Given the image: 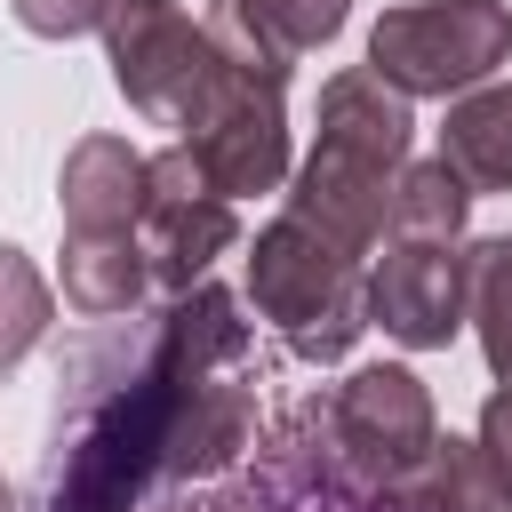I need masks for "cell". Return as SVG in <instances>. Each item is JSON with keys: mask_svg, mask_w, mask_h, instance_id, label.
Instances as JSON below:
<instances>
[{"mask_svg": "<svg viewBox=\"0 0 512 512\" xmlns=\"http://www.w3.org/2000/svg\"><path fill=\"white\" fill-rule=\"evenodd\" d=\"M248 296L256 312L288 336L296 360H344L352 336L368 328V272L360 248L328 240L304 216H272L248 248Z\"/></svg>", "mask_w": 512, "mask_h": 512, "instance_id": "6da1fadb", "label": "cell"}, {"mask_svg": "<svg viewBox=\"0 0 512 512\" xmlns=\"http://www.w3.org/2000/svg\"><path fill=\"white\" fill-rule=\"evenodd\" d=\"M512 64V8L504 0H408L384 8L368 32V72H384L408 104L416 96H464Z\"/></svg>", "mask_w": 512, "mask_h": 512, "instance_id": "7a4b0ae2", "label": "cell"}, {"mask_svg": "<svg viewBox=\"0 0 512 512\" xmlns=\"http://www.w3.org/2000/svg\"><path fill=\"white\" fill-rule=\"evenodd\" d=\"M104 56L120 96L160 128H192L224 80L208 24H192L176 0H104Z\"/></svg>", "mask_w": 512, "mask_h": 512, "instance_id": "3957f363", "label": "cell"}, {"mask_svg": "<svg viewBox=\"0 0 512 512\" xmlns=\"http://www.w3.org/2000/svg\"><path fill=\"white\" fill-rule=\"evenodd\" d=\"M328 432H336L344 464H352L368 488L400 496L408 472L432 456L440 416H432L424 376H408V368H360V376L336 384V400H328Z\"/></svg>", "mask_w": 512, "mask_h": 512, "instance_id": "277c9868", "label": "cell"}, {"mask_svg": "<svg viewBox=\"0 0 512 512\" xmlns=\"http://www.w3.org/2000/svg\"><path fill=\"white\" fill-rule=\"evenodd\" d=\"M136 240H144L152 280H160V288H176V296H184V288H192V280H200L232 240H240V216H232V200L208 184V168H200V152H192V144L152 152Z\"/></svg>", "mask_w": 512, "mask_h": 512, "instance_id": "5b68a950", "label": "cell"}, {"mask_svg": "<svg viewBox=\"0 0 512 512\" xmlns=\"http://www.w3.org/2000/svg\"><path fill=\"white\" fill-rule=\"evenodd\" d=\"M184 144L200 152V168H208V184H216L224 200L280 192V176H288V112H280V88L240 80V72L224 64V80H216V96L200 104V120L184 128Z\"/></svg>", "mask_w": 512, "mask_h": 512, "instance_id": "8992f818", "label": "cell"}, {"mask_svg": "<svg viewBox=\"0 0 512 512\" xmlns=\"http://www.w3.org/2000/svg\"><path fill=\"white\" fill-rule=\"evenodd\" d=\"M464 240H392L368 272V328H384L408 352H440L464 328Z\"/></svg>", "mask_w": 512, "mask_h": 512, "instance_id": "52a82bcc", "label": "cell"}, {"mask_svg": "<svg viewBox=\"0 0 512 512\" xmlns=\"http://www.w3.org/2000/svg\"><path fill=\"white\" fill-rule=\"evenodd\" d=\"M392 176L400 168H384V160H368V152H352V144H328V136H312V152H304V168H296V192H288V216H304V224H320L328 240H344V248H376L384 240V224H392Z\"/></svg>", "mask_w": 512, "mask_h": 512, "instance_id": "ba28073f", "label": "cell"}, {"mask_svg": "<svg viewBox=\"0 0 512 512\" xmlns=\"http://www.w3.org/2000/svg\"><path fill=\"white\" fill-rule=\"evenodd\" d=\"M144 176H152V160H144L128 136H80V144L64 152V176H56L64 232H136V216H144Z\"/></svg>", "mask_w": 512, "mask_h": 512, "instance_id": "9c48e42d", "label": "cell"}, {"mask_svg": "<svg viewBox=\"0 0 512 512\" xmlns=\"http://www.w3.org/2000/svg\"><path fill=\"white\" fill-rule=\"evenodd\" d=\"M440 160L464 176V192H512V80H480L448 96L440 120Z\"/></svg>", "mask_w": 512, "mask_h": 512, "instance_id": "30bf717a", "label": "cell"}, {"mask_svg": "<svg viewBox=\"0 0 512 512\" xmlns=\"http://www.w3.org/2000/svg\"><path fill=\"white\" fill-rule=\"evenodd\" d=\"M64 304L88 312V320H112L144 296L152 264H144V240L136 232H64Z\"/></svg>", "mask_w": 512, "mask_h": 512, "instance_id": "8fae6325", "label": "cell"}, {"mask_svg": "<svg viewBox=\"0 0 512 512\" xmlns=\"http://www.w3.org/2000/svg\"><path fill=\"white\" fill-rule=\"evenodd\" d=\"M400 512H512V504H504L480 440H456V432H448V440H432V456L408 472Z\"/></svg>", "mask_w": 512, "mask_h": 512, "instance_id": "7c38bea8", "label": "cell"}, {"mask_svg": "<svg viewBox=\"0 0 512 512\" xmlns=\"http://www.w3.org/2000/svg\"><path fill=\"white\" fill-rule=\"evenodd\" d=\"M208 40H216V56L240 72V80H264V88H288V72H296V40L280 32V16H272V0H208Z\"/></svg>", "mask_w": 512, "mask_h": 512, "instance_id": "4fadbf2b", "label": "cell"}, {"mask_svg": "<svg viewBox=\"0 0 512 512\" xmlns=\"http://www.w3.org/2000/svg\"><path fill=\"white\" fill-rule=\"evenodd\" d=\"M464 216H472V192L448 160H416L392 176V240H464Z\"/></svg>", "mask_w": 512, "mask_h": 512, "instance_id": "5bb4252c", "label": "cell"}, {"mask_svg": "<svg viewBox=\"0 0 512 512\" xmlns=\"http://www.w3.org/2000/svg\"><path fill=\"white\" fill-rule=\"evenodd\" d=\"M464 312L480 328V352H488L496 384H512V232L472 240V256H464Z\"/></svg>", "mask_w": 512, "mask_h": 512, "instance_id": "9a60e30c", "label": "cell"}, {"mask_svg": "<svg viewBox=\"0 0 512 512\" xmlns=\"http://www.w3.org/2000/svg\"><path fill=\"white\" fill-rule=\"evenodd\" d=\"M48 320H56V304H48V280H40V264L24 256V248H8L0 240V376L48 336Z\"/></svg>", "mask_w": 512, "mask_h": 512, "instance_id": "2e32d148", "label": "cell"}, {"mask_svg": "<svg viewBox=\"0 0 512 512\" xmlns=\"http://www.w3.org/2000/svg\"><path fill=\"white\" fill-rule=\"evenodd\" d=\"M16 24L32 40H80V32H104V0H8Z\"/></svg>", "mask_w": 512, "mask_h": 512, "instance_id": "e0dca14e", "label": "cell"}, {"mask_svg": "<svg viewBox=\"0 0 512 512\" xmlns=\"http://www.w3.org/2000/svg\"><path fill=\"white\" fill-rule=\"evenodd\" d=\"M272 16H280V32H288V40H296V56H304V48H320V40H336V32H344L352 0H272Z\"/></svg>", "mask_w": 512, "mask_h": 512, "instance_id": "ac0fdd59", "label": "cell"}, {"mask_svg": "<svg viewBox=\"0 0 512 512\" xmlns=\"http://www.w3.org/2000/svg\"><path fill=\"white\" fill-rule=\"evenodd\" d=\"M480 456H488V472H496V488L512 504V384H496L488 408H480Z\"/></svg>", "mask_w": 512, "mask_h": 512, "instance_id": "d6986e66", "label": "cell"}, {"mask_svg": "<svg viewBox=\"0 0 512 512\" xmlns=\"http://www.w3.org/2000/svg\"><path fill=\"white\" fill-rule=\"evenodd\" d=\"M0 512H16V488H8V472H0Z\"/></svg>", "mask_w": 512, "mask_h": 512, "instance_id": "ffe728a7", "label": "cell"}]
</instances>
